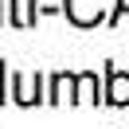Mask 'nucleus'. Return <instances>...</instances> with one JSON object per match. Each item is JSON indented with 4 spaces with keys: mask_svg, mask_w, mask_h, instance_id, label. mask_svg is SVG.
<instances>
[{
    "mask_svg": "<svg viewBox=\"0 0 129 129\" xmlns=\"http://www.w3.org/2000/svg\"><path fill=\"white\" fill-rule=\"evenodd\" d=\"M63 12H67V20H71L74 27H94V24H102V16H106L102 0H63Z\"/></svg>",
    "mask_w": 129,
    "mask_h": 129,
    "instance_id": "nucleus-1",
    "label": "nucleus"
},
{
    "mask_svg": "<svg viewBox=\"0 0 129 129\" xmlns=\"http://www.w3.org/2000/svg\"><path fill=\"white\" fill-rule=\"evenodd\" d=\"M43 90V74H12V102L16 106H35V102H47L39 94Z\"/></svg>",
    "mask_w": 129,
    "mask_h": 129,
    "instance_id": "nucleus-2",
    "label": "nucleus"
},
{
    "mask_svg": "<svg viewBox=\"0 0 129 129\" xmlns=\"http://www.w3.org/2000/svg\"><path fill=\"white\" fill-rule=\"evenodd\" d=\"M110 106H129V74L121 67H106V98Z\"/></svg>",
    "mask_w": 129,
    "mask_h": 129,
    "instance_id": "nucleus-3",
    "label": "nucleus"
},
{
    "mask_svg": "<svg viewBox=\"0 0 129 129\" xmlns=\"http://www.w3.org/2000/svg\"><path fill=\"white\" fill-rule=\"evenodd\" d=\"M74 82H78V74H71V71H59V74H51L47 102H51V106H59V102H74Z\"/></svg>",
    "mask_w": 129,
    "mask_h": 129,
    "instance_id": "nucleus-4",
    "label": "nucleus"
},
{
    "mask_svg": "<svg viewBox=\"0 0 129 129\" xmlns=\"http://www.w3.org/2000/svg\"><path fill=\"white\" fill-rule=\"evenodd\" d=\"M74 102H86V106L98 102V74L94 71H82L78 74V82H74Z\"/></svg>",
    "mask_w": 129,
    "mask_h": 129,
    "instance_id": "nucleus-5",
    "label": "nucleus"
},
{
    "mask_svg": "<svg viewBox=\"0 0 129 129\" xmlns=\"http://www.w3.org/2000/svg\"><path fill=\"white\" fill-rule=\"evenodd\" d=\"M35 0H12V24L16 27H31L35 24Z\"/></svg>",
    "mask_w": 129,
    "mask_h": 129,
    "instance_id": "nucleus-6",
    "label": "nucleus"
},
{
    "mask_svg": "<svg viewBox=\"0 0 129 129\" xmlns=\"http://www.w3.org/2000/svg\"><path fill=\"white\" fill-rule=\"evenodd\" d=\"M129 12V0H117V8L110 12V24H121V16Z\"/></svg>",
    "mask_w": 129,
    "mask_h": 129,
    "instance_id": "nucleus-7",
    "label": "nucleus"
},
{
    "mask_svg": "<svg viewBox=\"0 0 129 129\" xmlns=\"http://www.w3.org/2000/svg\"><path fill=\"white\" fill-rule=\"evenodd\" d=\"M4 67H8V63H4V59H0V106L8 102V98H4V74H8V71H4Z\"/></svg>",
    "mask_w": 129,
    "mask_h": 129,
    "instance_id": "nucleus-8",
    "label": "nucleus"
},
{
    "mask_svg": "<svg viewBox=\"0 0 129 129\" xmlns=\"http://www.w3.org/2000/svg\"><path fill=\"white\" fill-rule=\"evenodd\" d=\"M0 24H4V4H0Z\"/></svg>",
    "mask_w": 129,
    "mask_h": 129,
    "instance_id": "nucleus-9",
    "label": "nucleus"
}]
</instances>
